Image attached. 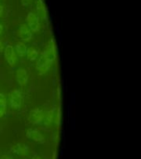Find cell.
<instances>
[{
  "label": "cell",
  "instance_id": "cell-1",
  "mask_svg": "<svg viewBox=\"0 0 141 159\" xmlns=\"http://www.w3.org/2000/svg\"><path fill=\"white\" fill-rule=\"evenodd\" d=\"M44 56L47 58L52 64L57 60V55H58V50H57V45L54 39H51L47 42V46L45 47L44 51L42 52Z\"/></svg>",
  "mask_w": 141,
  "mask_h": 159
},
{
  "label": "cell",
  "instance_id": "cell-2",
  "mask_svg": "<svg viewBox=\"0 0 141 159\" xmlns=\"http://www.w3.org/2000/svg\"><path fill=\"white\" fill-rule=\"evenodd\" d=\"M23 97L19 89H12L9 94V105L12 109H19L22 105Z\"/></svg>",
  "mask_w": 141,
  "mask_h": 159
},
{
  "label": "cell",
  "instance_id": "cell-3",
  "mask_svg": "<svg viewBox=\"0 0 141 159\" xmlns=\"http://www.w3.org/2000/svg\"><path fill=\"white\" fill-rule=\"evenodd\" d=\"M52 64L47 60V58L44 56L43 53H41L39 57L36 61V69L38 71L39 75H44L46 74L50 68L52 67Z\"/></svg>",
  "mask_w": 141,
  "mask_h": 159
},
{
  "label": "cell",
  "instance_id": "cell-4",
  "mask_svg": "<svg viewBox=\"0 0 141 159\" xmlns=\"http://www.w3.org/2000/svg\"><path fill=\"white\" fill-rule=\"evenodd\" d=\"M26 22H27V27L32 32H38L41 28V22L36 12H29L26 17Z\"/></svg>",
  "mask_w": 141,
  "mask_h": 159
},
{
  "label": "cell",
  "instance_id": "cell-5",
  "mask_svg": "<svg viewBox=\"0 0 141 159\" xmlns=\"http://www.w3.org/2000/svg\"><path fill=\"white\" fill-rule=\"evenodd\" d=\"M43 118H44V111L42 109L36 108V109H32L29 112L28 120L33 125H40V124H42Z\"/></svg>",
  "mask_w": 141,
  "mask_h": 159
},
{
  "label": "cell",
  "instance_id": "cell-6",
  "mask_svg": "<svg viewBox=\"0 0 141 159\" xmlns=\"http://www.w3.org/2000/svg\"><path fill=\"white\" fill-rule=\"evenodd\" d=\"M3 54H4V58L6 61L11 66H14L17 63V54L15 52L14 47L12 45H7L4 47L3 50Z\"/></svg>",
  "mask_w": 141,
  "mask_h": 159
},
{
  "label": "cell",
  "instance_id": "cell-7",
  "mask_svg": "<svg viewBox=\"0 0 141 159\" xmlns=\"http://www.w3.org/2000/svg\"><path fill=\"white\" fill-rule=\"evenodd\" d=\"M36 9L37 13L40 20L47 21L48 20V10L44 0H37L36 1Z\"/></svg>",
  "mask_w": 141,
  "mask_h": 159
},
{
  "label": "cell",
  "instance_id": "cell-8",
  "mask_svg": "<svg viewBox=\"0 0 141 159\" xmlns=\"http://www.w3.org/2000/svg\"><path fill=\"white\" fill-rule=\"evenodd\" d=\"M17 36L22 42H28L32 39V32L27 24H21L17 30Z\"/></svg>",
  "mask_w": 141,
  "mask_h": 159
},
{
  "label": "cell",
  "instance_id": "cell-9",
  "mask_svg": "<svg viewBox=\"0 0 141 159\" xmlns=\"http://www.w3.org/2000/svg\"><path fill=\"white\" fill-rule=\"evenodd\" d=\"M26 135H27L28 139H30L32 141L36 142L37 143H45L44 136L37 129H27Z\"/></svg>",
  "mask_w": 141,
  "mask_h": 159
},
{
  "label": "cell",
  "instance_id": "cell-10",
  "mask_svg": "<svg viewBox=\"0 0 141 159\" xmlns=\"http://www.w3.org/2000/svg\"><path fill=\"white\" fill-rule=\"evenodd\" d=\"M16 80L20 86H25L28 81L27 71L23 68H19L16 71Z\"/></svg>",
  "mask_w": 141,
  "mask_h": 159
},
{
  "label": "cell",
  "instance_id": "cell-11",
  "mask_svg": "<svg viewBox=\"0 0 141 159\" xmlns=\"http://www.w3.org/2000/svg\"><path fill=\"white\" fill-rule=\"evenodd\" d=\"M12 151L21 157H25L28 152V148L23 143H17L12 147Z\"/></svg>",
  "mask_w": 141,
  "mask_h": 159
},
{
  "label": "cell",
  "instance_id": "cell-12",
  "mask_svg": "<svg viewBox=\"0 0 141 159\" xmlns=\"http://www.w3.org/2000/svg\"><path fill=\"white\" fill-rule=\"evenodd\" d=\"M53 118H54V109H50L44 112V118L42 124L46 127L50 126L53 123Z\"/></svg>",
  "mask_w": 141,
  "mask_h": 159
},
{
  "label": "cell",
  "instance_id": "cell-13",
  "mask_svg": "<svg viewBox=\"0 0 141 159\" xmlns=\"http://www.w3.org/2000/svg\"><path fill=\"white\" fill-rule=\"evenodd\" d=\"M27 49V46H26V44H25L23 42H17L14 47L16 54H17V56H18V57H23L26 56Z\"/></svg>",
  "mask_w": 141,
  "mask_h": 159
},
{
  "label": "cell",
  "instance_id": "cell-14",
  "mask_svg": "<svg viewBox=\"0 0 141 159\" xmlns=\"http://www.w3.org/2000/svg\"><path fill=\"white\" fill-rule=\"evenodd\" d=\"M26 57L30 61H35L39 57V52L35 47H29L27 49V53H26Z\"/></svg>",
  "mask_w": 141,
  "mask_h": 159
},
{
  "label": "cell",
  "instance_id": "cell-15",
  "mask_svg": "<svg viewBox=\"0 0 141 159\" xmlns=\"http://www.w3.org/2000/svg\"><path fill=\"white\" fill-rule=\"evenodd\" d=\"M7 110V99L5 94L0 93V119L4 116Z\"/></svg>",
  "mask_w": 141,
  "mask_h": 159
},
{
  "label": "cell",
  "instance_id": "cell-16",
  "mask_svg": "<svg viewBox=\"0 0 141 159\" xmlns=\"http://www.w3.org/2000/svg\"><path fill=\"white\" fill-rule=\"evenodd\" d=\"M62 121V110L60 108V105L54 109V118H53V123H54L57 126H60Z\"/></svg>",
  "mask_w": 141,
  "mask_h": 159
},
{
  "label": "cell",
  "instance_id": "cell-17",
  "mask_svg": "<svg viewBox=\"0 0 141 159\" xmlns=\"http://www.w3.org/2000/svg\"><path fill=\"white\" fill-rule=\"evenodd\" d=\"M32 0H22V6H27L32 2Z\"/></svg>",
  "mask_w": 141,
  "mask_h": 159
},
{
  "label": "cell",
  "instance_id": "cell-18",
  "mask_svg": "<svg viewBox=\"0 0 141 159\" xmlns=\"http://www.w3.org/2000/svg\"><path fill=\"white\" fill-rule=\"evenodd\" d=\"M4 50V46H3V43H2V42L0 40V53L2 52Z\"/></svg>",
  "mask_w": 141,
  "mask_h": 159
},
{
  "label": "cell",
  "instance_id": "cell-19",
  "mask_svg": "<svg viewBox=\"0 0 141 159\" xmlns=\"http://www.w3.org/2000/svg\"><path fill=\"white\" fill-rule=\"evenodd\" d=\"M0 159H12V157L9 155H3V156L1 157V158Z\"/></svg>",
  "mask_w": 141,
  "mask_h": 159
},
{
  "label": "cell",
  "instance_id": "cell-20",
  "mask_svg": "<svg viewBox=\"0 0 141 159\" xmlns=\"http://www.w3.org/2000/svg\"><path fill=\"white\" fill-rule=\"evenodd\" d=\"M2 12H3V7H2V5L0 3V17H2Z\"/></svg>",
  "mask_w": 141,
  "mask_h": 159
},
{
  "label": "cell",
  "instance_id": "cell-21",
  "mask_svg": "<svg viewBox=\"0 0 141 159\" xmlns=\"http://www.w3.org/2000/svg\"><path fill=\"white\" fill-rule=\"evenodd\" d=\"M2 31H3V26L2 24H0V35L2 33Z\"/></svg>",
  "mask_w": 141,
  "mask_h": 159
},
{
  "label": "cell",
  "instance_id": "cell-22",
  "mask_svg": "<svg viewBox=\"0 0 141 159\" xmlns=\"http://www.w3.org/2000/svg\"><path fill=\"white\" fill-rule=\"evenodd\" d=\"M32 159H42V158H41L39 156H36V157H33V158Z\"/></svg>",
  "mask_w": 141,
  "mask_h": 159
}]
</instances>
